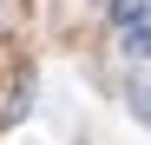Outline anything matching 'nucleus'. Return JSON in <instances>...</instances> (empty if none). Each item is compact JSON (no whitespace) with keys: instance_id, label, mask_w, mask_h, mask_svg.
<instances>
[{"instance_id":"nucleus-1","label":"nucleus","mask_w":151,"mask_h":145,"mask_svg":"<svg viewBox=\"0 0 151 145\" xmlns=\"http://www.w3.org/2000/svg\"><path fill=\"white\" fill-rule=\"evenodd\" d=\"M151 20V0H112V27H138Z\"/></svg>"},{"instance_id":"nucleus-2","label":"nucleus","mask_w":151,"mask_h":145,"mask_svg":"<svg viewBox=\"0 0 151 145\" xmlns=\"http://www.w3.org/2000/svg\"><path fill=\"white\" fill-rule=\"evenodd\" d=\"M125 53H132V59H151V20L125 27Z\"/></svg>"},{"instance_id":"nucleus-3","label":"nucleus","mask_w":151,"mask_h":145,"mask_svg":"<svg viewBox=\"0 0 151 145\" xmlns=\"http://www.w3.org/2000/svg\"><path fill=\"white\" fill-rule=\"evenodd\" d=\"M138 112H145V125H151V92H138Z\"/></svg>"}]
</instances>
